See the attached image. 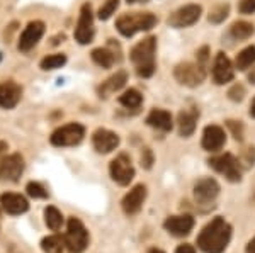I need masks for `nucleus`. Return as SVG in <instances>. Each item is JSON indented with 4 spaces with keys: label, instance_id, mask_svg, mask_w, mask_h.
<instances>
[{
    "label": "nucleus",
    "instance_id": "1",
    "mask_svg": "<svg viewBox=\"0 0 255 253\" xmlns=\"http://www.w3.org/2000/svg\"><path fill=\"white\" fill-rule=\"evenodd\" d=\"M232 240V226L223 218H215L197 236V247L204 253H223Z\"/></svg>",
    "mask_w": 255,
    "mask_h": 253
},
{
    "label": "nucleus",
    "instance_id": "2",
    "mask_svg": "<svg viewBox=\"0 0 255 253\" xmlns=\"http://www.w3.org/2000/svg\"><path fill=\"white\" fill-rule=\"evenodd\" d=\"M155 51H157V39L153 36L139 41L131 50V61L136 67V73L143 79H150L155 73Z\"/></svg>",
    "mask_w": 255,
    "mask_h": 253
},
{
    "label": "nucleus",
    "instance_id": "3",
    "mask_svg": "<svg viewBox=\"0 0 255 253\" xmlns=\"http://www.w3.org/2000/svg\"><path fill=\"white\" fill-rule=\"evenodd\" d=\"M157 24V17L151 12H134L125 14L116 20V27L125 38H131L139 31H150Z\"/></svg>",
    "mask_w": 255,
    "mask_h": 253
},
{
    "label": "nucleus",
    "instance_id": "4",
    "mask_svg": "<svg viewBox=\"0 0 255 253\" xmlns=\"http://www.w3.org/2000/svg\"><path fill=\"white\" fill-rule=\"evenodd\" d=\"M63 238L70 253H82L89 245V231L79 218H70Z\"/></svg>",
    "mask_w": 255,
    "mask_h": 253
},
{
    "label": "nucleus",
    "instance_id": "5",
    "mask_svg": "<svg viewBox=\"0 0 255 253\" xmlns=\"http://www.w3.org/2000/svg\"><path fill=\"white\" fill-rule=\"evenodd\" d=\"M85 136V129L84 126L79 122H70L58 128L56 131H53L51 134V145L65 148V146H75L84 140Z\"/></svg>",
    "mask_w": 255,
    "mask_h": 253
},
{
    "label": "nucleus",
    "instance_id": "6",
    "mask_svg": "<svg viewBox=\"0 0 255 253\" xmlns=\"http://www.w3.org/2000/svg\"><path fill=\"white\" fill-rule=\"evenodd\" d=\"M174 77L180 85H186V87H197V85H201L204 82L206 68H203L199 63L186 61V63L177 65L175 70H174Z\"/></svg>",
    "mask_w": 255,
    "mask_h": 253
},
{
    "label": "nucleus",
    "instance_id": "7",
    "mask_svg": "<svg viewBox=\"0 0 255 253\" xmlns=\"http://www.w3.org/2000/svg\"><path fill=\"white\" fill-rule=\"evenodd\" d=\"M209 167L215 169L218 173L225 175L230 182H240L242 180V167L240 162L233 157L232 153L218 155L209 160Z\"/></svg>",
    "mask_w": 255,
    "mask_h": 253
},
{
    "label": "nucleus",
    "instance_id": "8",
    "mask_svg": "<svg viewBox=\"0 0 255 253\" xmlns=\"http://www.w3.org/2000/svg\"><path fill=\"white\" fill-rule=\"evenodd\" d=\"M111 178L119 185H129V182L134 178V167L131 163V158L128 155L121 153L111 162L109 165Z\"/></svg>",
    "mask_w": 255,
    "mask_h": 253
},
{
    "label": "nucleus",
    "instance_id": "9",
    "mask_svg": "<svg viewBox=\"0 0 255 253\" xmlns=\"http://www.w3.org/2000/svg\"><path fill=\"white\" fill-rule=\"evenodd\" d=\"M201 14H203V7L197 5V3H189V5H184L175 12H172L170 17H168V26L177 27V29L189 27L199 20Z\"/></svg>",
    "mask_w": 255,
    "mask_h": 253
},
{
    "label": "nucleus",
    "instance_id": "10",
    "mask_svg": "<svg viewBox=\"0 0 255 253\" xmlns=\"http://www.w3.org/2000/svg\"><path fill=\"white\" fill-rule=\"evenodd\" d=\"M96 29H94V14L92 7L89 3H85L80 10V17L75 27V41H79L80 44H89L92 43Z\"/></svg>",
    "mask_w": 255,
    "mask_h": 253
},
{
    "label": "nucleus",
    "instance_id": "11",
    "mask_svg": "<svg viewBox=\"0 0 255 253\" xmlns=\"http://www.w3.org/2000/svg\"><path fill=\"white\" fill-rule=\"evenodd\" d=\"M43 34H44V24L41 20H31L19 38V51L26 53L32 50L39 43V39L43 38Z\"/></svg>",
    "mask_w": 255,
    "mask_h": 253
},
{
    "label": "nucleus",
    "instance_id": "12",
    "mask_svg": "<svg viewBox=\"0 0 255 253\" xmlns=\"http://www.w3.org/2000/svg\"><path fill=\"white\" fill-rule=\"evenodd\" d=\"M146 199V187L143 183L139 185H134L133 189L128 192L121 201V206H123V211L128 214V216H133V214H138L143 207V202Z\"/></svg>",
    "mask_w": 255,
    "mask_h": 253
},
{
    "label": "nucleus",
    "instance_id": "13",
    "mask_svg": "<svg viewBox=\"0 0 255 253\" xmlns=\"http://www.w3.org/2000/svg\"><path fill=\"white\" fill-rule=\"evenodd\" d=\"M22 172H24V158L19 153L7 155L3 158L2 167H0V178L2 180L17 182Z\"/></svg>",
    "mask_w": 255,
    "mask_h": 253
},
{
    "label": "nucleus",
    "instance_id": "14",
    "mask_svg": "<svg viewBox=\"0 0 255 253\" xmlns=\"http://www.w3.org/2000/svg\"><path fill=\"white\" fill-rule=\"evenodd\" d=\"M235 75V65L230 61L225 53H218L215 58V67H213V77L218 85H225L233 80Z\"/></svg>",
    "mask_w": 255,
    "mask_h": 253
},
{
    "label": "nucleus",
    "instance_id": "15",
    "mask_svg": "<svg viewBox=\"0 0 255 253\" xmlns=\"http://www.w3.org/2000/svg\"><path fill=\"white\" fill-rule=\"evenodd\" d=\"M163 228L174 236H187L194 228V218L191 214H180V216H170L165 219Z\"/></svg>",
    "mask_w": 255,
    "mask_h": 253
},
{
    "label": "nucleus",
    "instance_id": "16",
    "mask_svg": "<svg viewBox=\"0 0 255 253\" xmlns=\"http://www.w3.org/2000/svg\"><path fill=\"white\" fill-rule=\"evenodd\" d=\"M22 88L14 80H5L0 84V107L2 109H14L19 104Z\"/></svg>",
    "mask_w": 255,
    "mask_h": 253
},
{
    "label": "nucleus",
    "instance_id": "17",
    "mask_svg": "<svg viewBox=\"0 0 255 253\" xmlns=\"http://www.w3.org/2000/svg\"><path fill=\"white\" fill-rule=\"evenodd\" d=\"M220 194V183L215 178H201L194 185V197L199 204L213 202Z\"/></svg>",
    "mask_w": 255,
    "mask_h": 253
},
{
    "label": "nucleus",
    "instance_id": "18",
    "mask_svg": "<svg viewBox=\"0 0 255 253\" xmlns=\"http://www.w3.org/2000/svg\"><path fill=\"white\" fill-rule=\"evenodd\" d=\"M226 143L225 129L216 124L206 126L203 133V148L206 152H220Z\"/></svg>",
    "mask_w": 255,
    "mask_h": 253
},
{
    "label": "nucleus",
    "instance_id": "19",
    "mask_svg": "<svg viewBox=\"0 0 255 253\" xmlns=\"http://www.w3.org/2000/svg\"><path fill=\"white\" fill-rule=\"evenodd\" d=\"M92 143L99 153H111L119 146V136L109 129H97L92 134Z\"/></svg>",
    "mask_w": 255,
    "mask_h": 253
},
{
    "label": "nucleus",
    "instance_id": "20",
    "mask_svg": "<svg viewBox=\"0 0 255 253\" xmlns=\"http://www.w3.org/2000/svg\"><path fill=\"white\" fill-rule=\"evenodd\" d=\"M0 206L10 216L24 214L29 209V204H27L26 197H22L20 194H12V192H5L0 195Z\"/></svg>",
    "mask_w": 255,
    "mask_h": 253
},
{
    "label": "nucleus",
    "instance_id": "21",
    "mask_svg": "<svg viewBox=\"0 0 255 253\" xmlns=\"http://www.w3.org/2000/svg\"><path fill=\"white\" fill-rule=\"evenodd\" d=\"M197 116H199V112H197L196 109L179 112V117H177V126H179V134H180V136L189 138V136H192V134H194Z\"/></svg>",
    "mask_w": 255,
    "mask_h": 253
},
{
    "label": "nucleus",
    "instance_id": "22",
    "mask_svg": "<svg viewBox=\"0 0 255 253\" xmlns=\"http://www.w3.org/2000/svg\"><path fill=\"white\" fill-rule=\"evenodd\" d=\"M146 124L155 129H160V131H170L174 122H172V116L168 111H163V109H153V111L148 114Z\"/></svg>",
    "mask_w": 255,
    "mask_h": 253
},
{
    "label": "nucleus",
    "instance_id": "23",
    "mask_svg": "<svg viewBox=\"0 0 255 253\" xmlns=\"http://www.w3.org/2000/svg\"><path fill=\"white\" fill-rule=\"evenodd\" d=\"M126 82H128V73L125 70H119L114 75H111L106 82H102V85L99 87V93L101 95H108V93L121 90L126 85Z\"/></svg>",
    "mask_w": 255,
    "mask_h": 253
},
{
    "label": "nucleus",
    "instance_id": "24",
    "mask_svg": "<svg viewBox=\"0 0 255 253\" xmlns=\"http://www.w3.org/2000/svg\"><path fill=\"white\" fill-rule=\"evenodd\" d=\"M41 248L44 253H65L67 250V245H65V238L58 235H51L43 238L41 242Z\"/></svg>",
    "mask_w": 255,
    "mask_h": 253
},
{
    "label": "nucleus",
    "instance_id": "25",
    "mask_svg": "<svg viewBox=\"0 0 255 253\" xmlns=\"http://www.w3.org/2000/svg\"><path fill=\"white\" fill-rule=\"evenodd\" d=\"M255 65V46H247L245 50H242L235 58V68L245 72L250 67Z\"/></svg>",
    "mask_w": 255,
    "mask_h": 253
},
{
    "label": "nucleus",
    "instance_id": "26",
    "mask_svg": "<svg viewBox=\"0 0 255 253\" xmlns=\"http://www.w3.org/2000/svg\"><path fill=\"white\" fill-rule=\"evenodd\" d=\"M92 60L99 67L111 68L114 65V61H116V56H114V53L109 48H96L92 51Z\"/></svg>",
    "mask_w": 255,
    "mask_h": 253
},
{
    "label": "nucleus",
    "instance_id": "27",
    "mask_svg": "<svg viewBox=\"0 0 255 253\" xmlns=\"http://www.w3.org/2000/svg\"><path fill=\"white\" fill-rule=\"evenodd\" d=\"M44 223L51 231H58L63 224V214L55 206H48L44 209Z\"/></svg>",
    "mask_w": 255,
    "mask_h": 253
},
{
    "label": "nucleus",
    "instance_id": "28",
    "mask_svg": "<svg viewBox=\"0 0 255 253\" xmlns=\"http://www.w3.org/2000/svg\"><path fill=\"white\" fill-rule=\"evenodd\" d=\"M143 102V95L139 93L136 88H129L123 95H119V104L126 109H138Z\"/></svg>",
    "mask_w": 255,
    "mask_h": 253
},
{
    "label": "nucleus",
    "instance_id": "29",
    "mask_svg": "<svg viewBox=\"0 0 255 253\" xmlns=\"http://www.w3.org/2000/svg\"><path fill=\"white\" fill-rule=\"evenodd\" d=\"M254 24L247 22V20H238L230 27V32L235 39H249L254 34Z\"/></svg>",
    "mask_w": 255,
    "mask_h": 253
},
{
    "label": "nucleus",
    "instance_id": "30",
    "mask_svg": "<svg viewBox=\"0 0 255 253\" xmlns=\"http://www.w3.org/2000/svg\"><path fill=\"white\" fill-rule=\"evenodd\" d=\"M65 63H67V56L63 53H56V55H49L41 60V68L43 70H56V68L63 67Z\"/></svg>",
    "mask_w": 255,
    "mask_h": 253
},
{
    "label": "nucleus",
    "instance_id": "31",
    "mask_svg": "<svg viewBox=\"0 0 255 253\" xmlns=\"http://www.w3.org/2000/svg\"><path fill=\"white\" fill-rule=\"evenodd\" d=\"M230 12V5L228 3H218L216 7H213L211 12H209V22L213 24H220L228 17Z\"/></svg>",
    "mask_w": 255,
    "mask_h": 253
},
{
    "label": "nucleus",
    "instance_id": "32",
    "mask_svg": "<svg viewBox=\"0 0 255 253\" xmlns=\"http://www.w3.org/2000/svg\"><path fill=\"white\" fill-rule=\"evenodd\" d=\"M118 7H119V0H106L104 5L99 9V19H101V20H108L111 15L116 12Z\"/></svg>",
    "mask_w": 255,
    "mask_h": 253
},
{
    "label": "nucleus",
    "instance_id": "33",
    "mask_svg": "<svg viewBox=\"0 0 255 253\" xmlns=\"http://www.w3.org/2000/svg\"><path fill=\"white\" fill-rule=\"evenodd\" d=\"M26 190L32 199H46L48 197V190L38 182H29L26 187Z\"/></svg>",
    "mask_w": 255,
    "mask_h": 253
},
{
    "label": "nucleus",
    "instance_id": "34",
    "mask_svg": "<svg viewBox=\"0 0 255 253\" xmlns=\"http://www.w3.org/2000/svg\"><path fill=\"white\" fill-rule=\"evenodd\" d=\"M244 95H245V88H244V85H240V84L233 85V87L228 90V97L232 100H235V102L244 100Z\"/></svg>",
    "mask_w": 255,
    "mask_h": 253
},
{
    "label": "nucleus",
    "instance_id": "35",
    "mask_svg": "<svg viewBox=\"0 0 255 253\" xmlns=\"http://www.w3.org/2000/svg\"><path fill=\"white\" fill-rule=\"evenodd\" d=\"M226 124H228L230 131L233 133L235 140H238V141L244 140V126H242V122H240V121H238V122H237V121H228Z\"/></svg>",
    "mask_w": 255,
    "mask_h": 253
},
{
    "label": "nucleus",
    "instance_id": "36",
    "mask_svg": "<svg viewBox=\"0 0 255 253\" xmlns=\"http://www.w3.org/2000/svg\"><path fill=\"white\" fill-rule=\"evenodd\" d=\"M242 14H254L255 12V0H240V5H238Z\"/></svg>",
    "mask_w": 255,
    "mask_h": 253
},
{
    "label": "nucleus",
    "instance_id": "37",
    "mask_svg": "<svg viewBox=\"0 0 255 253\" xmlns=\"http://www.w3.org/2000/svg\"><path fill=\"white\" fill-rule=\"evenodd\" d=\"M208 60H209V48L208 46H203L199 51H197V63H199L203 68H206Z\"/></svg>",
    "mask_w": 255,
    "mask_h": 253
},
{
    "label": "nucleus",
    "instance_id": "38",
    "mask_svg": "<svg viewBox=\"0 0 255 253\" xmlns=\"http://www.w3.org/2000/svg\"><path fill=\"white\" fill-rule=\"evenodd\" d=\"M151 163H153V157H151V152L148 148L143 150V155H141V165L145 167V169H150Z\"/></svg>",
    "mask_w": 255,
    "mask_h": 253
},
{
    "label": "nucleus",
    "instance_id": "39",
    "mask_svg": "<svg viewBox=\"0 0 255 253\" xmlns=\"http://www.w3.org/2000/svg\"><path fill=\"white\" fill-rule=\"evenodd\" d=\"M175 253H196V248L192 247V245L184 243V245H180V247L177 248Z\"/></svg>",
    "mask_w": 255,
    "mask_h": 253
},
{
    "label": "nucleus",
    "instance_id": "40",
    "mask_svg": "<svg viewBox=\"0 0 255 253\" xmlns=\"http://www.w3.org/2000/svg\"><path fill=\"white\" fill-rule=\"evenodd\" d=\"M7 150H9V146H7V143H5V141H0V167H2L3 158L7 157Z\"/></svg>",
    "mask_w": 255,
    "mask_h": 253
},
{
    "label": "nucleus",
    "instance_id": "41",
    "mask_svg": "<svg viewBox=\"0 0 255 253\" xmlns=\"http://www.w3.org/2000/svg\"><path fill=\"white\" fill-rule=\"evenodd\" d=\"M245 253H255V238H252L249 242V245H247V248H245Z\"/></svg>",
    "mask_w": 255,
    "mask_h": 253
},
{
    "label": "nucleus",
    "instance_id": "42",
    "mask_svg": "<svg viewBox=\"0 0 255 253\" xmlns=\"http://www.w3.org/2000/svg\"><path fill=\"white\" fill-rule=\"evenodd\" d=\"M250 116L255 119V97H254V100H252V104H250Z\"/></svg>",
    "mask_w": 255,
    "mask_h": 253
},
{
    "label": "nucleus",
    "instance_id": "43",
    "mask_svg": "<svg viewBox=\"0 0 255 253\" xmlns=\"http://www.w3.org/2000/svg\"><path fill=\"white\" fill-rule=\"evenodd\" d=\"M249 80L252 82V84H255V67L252 68V72L249 73Z\"/></svg>",
    "mask_w": 255,
    "mask_h": 253
},
{
    "label": "nucleus",
    "instance_id": "44",
    "mask_svg": "<svg viewBox=\"0 0 255 253\" xmlns=\"http://www.w3.org/2000/svg\"><path fill=\"white\" fill-rule=\"evenodd\" d=\"M148 253H165V252H162V250H158V248H151Z\"/></svg>",
    "mask_w": 255,
    "mask_h": 253
},
{
    "label": "nucleus",
    "instance_id": "45",
    "mask_svg": "<svg viewBox=\"0 0 255 253\" xmlns=\"http://www.w3.org/2000/svg\"><path fill=\"white\" fill-rule=\"evenodd\" d=\"M136 2H146V0H128V3H136Z\"/></svg>",
    "mask_w": 255,
    "mask_h": 253
},
{
    "label": "nucleus",
    "instance_id": "46",
    "mask_svg": "<svg viewBox=\"0 0 255 253\" xmlns=\"http://www.w3.org/2000/svg\"><path fill=\"white\" fill-rule=\"evenodd\" d=\"M0 60H2V53H0Z\"/></svg>",
    "mask_w": 255,
    "mask_h": 253
}]
</instances>
